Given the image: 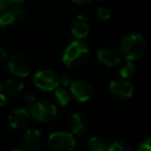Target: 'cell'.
Here are the masks:
<instances>
[{"label": "cell", "mask_w": 151, "mask_h": 151, "mask_svg": "<svg viewBox=\"0 0 151 151\" xmlns=\"http://www.w3.org/2000/svg\"><path fill=\"white\" fill-rule=\"evenodd\" d=\"M90 29V22L88 18L84 15H79L75 18V20L71 23L70 32L76 40H82L83 38L88 36Z\"/></svg>", "instance_id": "obj_11"}, {"label": "cell", "mask_w": 151, "mask_h": 151, "mask_svg": "<svg viewBox=\"0 0 151 151\" xmlns=\"http://www.w3.org/2000/svg\"><path fill=\"white\" fill-rule=\"evenodd\" d=\"M99 61L108 67L117 66L121 63L122 56L119 50L113 46H103L96 53Z\"/></svg>", "instance_id": "obj_9"}, {"label": "cell", "mask_w": 151, "mask_h": 151, "mask_svg": "<svg viewBox=\"0 0 151 151\" xmlns=\"http://www.w3.org/2000/svg\"><path fill=\"white\" fill-rule=\"evenodd\" d=\"M111 94L120 101H127L134 92V85L127 79L118 78L113 80L109 85Z\"/></svg>", "instance_id": "obj_7"}, {"label": "cell", "mask_w": 151, "mask_h": 151, "mask_svg": "<svg viewBox=\"0 0 151 151\" xmlns=\"http://www.w3.org/2000/svg\"><path fill=\"white\" fill-rule=\"evenodd\" d=\"M99 1H104V0H99Z\"/></svg>", "instance_id": "obj_31"}, {"label": "cell", "mask_w": 151, "mask_h": 151, "mask_svg": "<svg viewBox=\"0 0 151 151\" xmlns=\"http://www.w3.org/2000/svg\"><path fill=\"white\" fill-rule=\"evenodd\" d=\"M11 0H0V14L7 11L9 7L11 6Z\"/></svg>", "instance_id": "obj_24"}, {"label": "cell", "mask_w": 151, "mask_h": 151, "mask_svg": "<svg viewBox=\"0 0 151 151\" xmlns=\"http://www.w3.org/2000/svg\"><path fill=\"white\" fill-rule=\"evenodd\" d=\"M7 67L16 78H26L32 71V63L28 57L23 54H14L7 59Z\"/></svg>", "instance_id": "obj_5"}, {"label": "cell", "mask_w": 151, "mask_h": 151, "mask_svg": "<svg viewBox=\"0 0 151 151\" xmlns=\"http://www.w3.org/2000/svg\"><path fill=\"white\" fill-rule=\"evenodd\" d=\"M24 89H25V84L23 80L20 78H16V77L7 79L1 85V92L7 97L17 96L21 92H23Z\"/></svg>", "instance_id": "obj_14"}, {"label": "cell", "mask_w": 151, "mask_h": 151, "mask_svg": "<svg viewBox=\"0 0 151 151\" xmlns=\"http://www.w3.org/2000/svg\"><path fill=\"white\" fill-rule=\"evenodd\" d=\"M33 83L40 90L54 91L59 86V77L51 69H40L34 73Z\"/></svg>", "instance_id": "obj_6"}, {"label": "cell", "mask_w": 151, "mask_h": 151, "mask_svg": "<svg viewBox=\"0 0 151 151\" xmlns=\"http://www.w3.org/2000/svg\"><path fill=\"white\" fill-rule=\"evenodd\" d=\"M9 57V52H7V51L5 50L4 48L0 47V62H4V61H7Z\"/></svg>", "instance_id": "obj_25"}, {"label": "cell", "mask_w": 151, "mask_h": 151, "mask_svg": "<svg viewBox=\"0 0 151 151\" xmlns=\"http://www.w3.org/2000/svg\"><path fill=\"white\" fill-rule=\"evenodd\" d=\"M0 92H1V83H0Z\"/></svg>", "instance_id": "obj_30"}, {"label": "cell", "mask_w": 151, "mask_h": 151, "mask_svg": "<svg viewBox=\"0 0 151 151\" xmlns=\"http://www.w3.org/2000/svg\"><path fill=\"white\" fill-rule=\"evenodd\" d=\"M48 144L53 151H73L76 147V137L70 132L59 130L49 136Z\"/></svg>", "instance_id": "obj_4"}, {"label": "cell", "mask_w": 151, "mask_h": 151, "mask_svg": "<svg viewBox=\"0 0 151 151\" xmlns=\"http://www.w3.org/2000/svg\"><path fill=\"white\" fill-rule=\"evenodd\" d=\"M7 101H9V97L5 94H3L2 92H0V107H4L7 105Z\"/></svg>", "instance_id": "obj_27"}, {"label": "cell", "mask_w": 151, "mask_h": 151, "mask_svg": "<svg viewBox=\"0 0 151 151\" xmlns=\"http://www.w3.org/2000/svg\"><path fill=\"white\" fill-rule=\"evenodd\" d=\"M12 2H14V3H18V4H20V3H23V2H25L26 0H11Z\"/></svg>", "instance_id": "obj_29"}, {"label": "cell", "mask_w": 151, "mask_h": 151, "mask_svg": "<svg viewBox=\"0 0 151 151\" xmlns=\"http://www.w3.org/2000/svg\"><path fill=\"white\" fill-rule=\"evenodd\" d=\"M68 124L70 132L75 137H82L83 134H85L89 126L88 119L84 114L80 113V112L73 113L70 116Z\"/></svg>", "instance_id": "obj_13"}, {"label": "cell", "mask_w": 151, "mask_h": 151, "mask_svg": "<svg viewBox=\"0 0 151 151\" xmlns=\"http://www.w3.org/2000/svg\"><path fill=\"white\" fill-rule=\"evenodd\" d=\"M108 145L101 137H92L88 141L89 151H108Z\"/></svg>", "instance_id": "obj_17"}, {"label": "cell", "mask_w": 151, "mask_h": 151, "mask_svg": "<svg viewBox=\"0 0 151 151\" xmlns=\"http://www.w3.org/2000/svg\"><path fill=\"white\" fill-rule=\"evenodd\" d=\"M73 79L71 78L70 76L64 75L62 76L61 78H59V85H61V87H64V88H69L70 84L73 83Z\"/></svg>", "instance_id": "obj_21"}, {"label": "cell", "mask_w": 151, "mask_h": 151, "mask_svg": "<svg viewBox=\"0 0 151 151\" xmlns=\"http://www.w3.org/2000/svg\"><path fill=\"white\" fill-rule=\"evenodd\" d=\"M30 120L29 110L27 108H18L15 109L9 116V126L14 129H23L27 126Z\"/></svg>", "instance_id": "obj_12"}, {"label": "cell", "mask_w": 151, "mask_h": 151, "mask_svg": "<svg viewBox=\"0 0 151 151\" xmlns=\"http://www.w3.org/2000/svg\"><path fill=\"white\" fill-rule=\"evenodd\" d=\"M134 73H136V66L134 64V61L126 60V62L122 64L119 68L120 78L122 79H127L128 80L132 76H134Z\"/></svg>", "instance_id": "obj_18"}, {"label": "cell", "mask_w": 151, "mask_h": 151, "mask_svg": "<svg viewBox=\"0 0 151 151\" xmlns=\"http://www.w3.org/2000/svg\"><path fill=\"white\" fill-rule=\"evenodd\" d=\"M54 99L58 105L62 106V107L67 106L69 104V101H70L69 90H67V88H64V87L58 86L54 90Z\"/></svg>", "instance_id": "obj_15"}, {"label": "cell", "mask_w": 151, "mask_h": 151, "mask_svg": "<svg viewBox=\"0 0 151 151\" xmlns=\"http://www.w3.org/2000/svg\"><path fill=\"white\" fill-rule=\"evenodd\" d=\"M108 151H132V147L122 141L114 142L108 147Z\"/></svg>", "instance_id": "obj_19"}, {"label": "cell", "mask_w": 151, "mask_h": 151, "mask_svg": "<svg viewBox=\"0 0 151 151\" xmlns=\"http://www.w3.org/2000/svg\"><path fill=\"white\" fill-rule=\"evenodd\" d=\"M90 51L84 42L76 40L68 45L63 51L62 62L68 68H76L84 65L88 61Z\"/></svg>", "instance_id": "obj_1"}, {"label": "cell", "mask_w": 151, "mask_h": 151, "mask_svg": "<svg viewBox=\"0 0 151 151\" xmlns=\"http://www.w3.org/2000/svg\"><path fill=\"white\" fill-rule=\"evenodd\" d=\"M11 151H27V150H25L23 147H16V148L12 149Z\"/></svg>", "instance_id": "obj_28"}, {"label": "cell", "mask_w": 151, "mask_h": 151, "mask_svg": "<svg viewBox=\"0 0 151 151\" xmlns=\"http://www.w3.org/2000/svg\"><path fill=\"white\" fill-rule=\"evenodd\" d=\"M69 93L80 103H86L92 97L93 88L85 80H73L69 86Z\"/></svg>", "instance_id": "obj_8"}, {"label": "cell", "mask_w": 151, "mask_h": 151, "mask_svg": "<svg viewBox=\"0 0 151 151\" xmlns=\"http://www.w3.org/2000/svg\"><path fill=\"white\" fill-rule=\"evenodd\" d=\"M96 15H97V18L101 21H107L111 18L112 16V11L110 7L106 6V5H101L97 9V12H96Z\"/></svg>", "instance_id": "obj_20"}, {"label": "cell", "mask_w": 151, "mask_h": 151, "mask_svg": "<svg viewBox=\"0 0 151 151\" xmlns=\"http://www.w3.org/2000/svg\"><path fill=\"white\" fill-rule=\"evenodd\" d=\"M24 103L26 104V105L28 106V107H30V106L32 105V104L34 103V101H36V97L34 96L33 94H31V93H27V94L24 95Z\"/></svg>", "instance_id": "obj_23"}, {"label": "cell", "mask_w": 151, "mask_h": 151, "mask_svg": "<svg viewBox=\"0 0 151 151\" xmlns=\"http://www.w3.org/2000/svg\"><path fill=\"white\" fill-rule=\"evenodd\" d=\"M146 51V40L140 33H130L124 36L120 42L119 52L128 61H136L144 55Z\"/></svg>", "instance_id": "obj_2"}, {"label": "cell", "mask_w": 151, "mask_h": 151, "mask_svg": "<svg viewBox=\"0 0 151 151\" xmlns=\"http://www.w3.org/2000/svg\"><path fill=\"white\" fill-rule=\"evenodd\" d=\"M18 21V17L13 9H7L0 14V26L3 28L11 27Z\"/></svg>", "instance_id": "obj_16"}, {"label": "cell", "mask_w": 151, "mask_h": 151, "mask_svg": "<svg viewBox=\"0 0 151 151\" xmlns=\"http://www.w3.org/2000/svg\"><path fill=\"white\" fill-rule=\"evenodd\" d=\"M71 2L75 3L77 5H81V6H84V5H88L92 2V0H70Z\"/></svg>", "instance_id": "obj_26"}, {"label": "cell", "mask_w": 151, "mask_h": 151, "mask_svg": "<svg viewBox=\"0 0 151 151\" xmlns=\"http://www.w3.org/2000/svg\"><path fill=\"white\" fill-rule=\"evenodd\" d=\"M150 138H146L140 143L138 147V151H151L150 147Z\"/></svg>", "instance_id": "obj_22"}, {"label": "cell", "mask_w": 151, "mask_h": 151, "mask_svg": "<svg viewBox=\"0 0 151 151\" xmlns=\"http://www.w3.org/2000/svg\"><path fill=\"white\" fill-rule=\"evenodd\" d=\"M44 139L42 132L35 128H29L25 130L21 137V144L27 151H37L42 147Z\"/></svg>", "instance_id": "obj_10"}, {"label": "cell", "mask_w": 151, "mask_h": 151, "mask_svg": "<svg viewBox=\"0 0 151 151\" xmlns=\"http://www.w3.org/2000/svg\"><path fill=\"white\" fill-rule=\"evenodd\" d=\"M30 117L35 119L38 122H50L54 120L57 115V108L54 103L47 99H36L29 107Z\"/></svg>", "instance_id": "obj_3"}]
</instances>
